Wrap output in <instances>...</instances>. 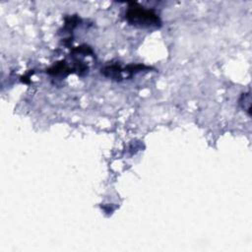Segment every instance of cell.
Instances as JSON below:
<instances>
[{
  "mask_svg": "<svg viewBox=\"0 0 252 252\" xmlns=\"http://www.w3.org/2000/svg\"><path fill=\"white\" fill-rule=\"evenodd\" d=\"M125 19L130 25L140 28H152L160 26L158 15L152 9H145L137 4L130 6L125 14Z\"/></svg>",
  "mask_w": 252,
  "mask_h": 252,
  "instance_id": "cell-1",
  "label": "cell"
}]
</instances>
